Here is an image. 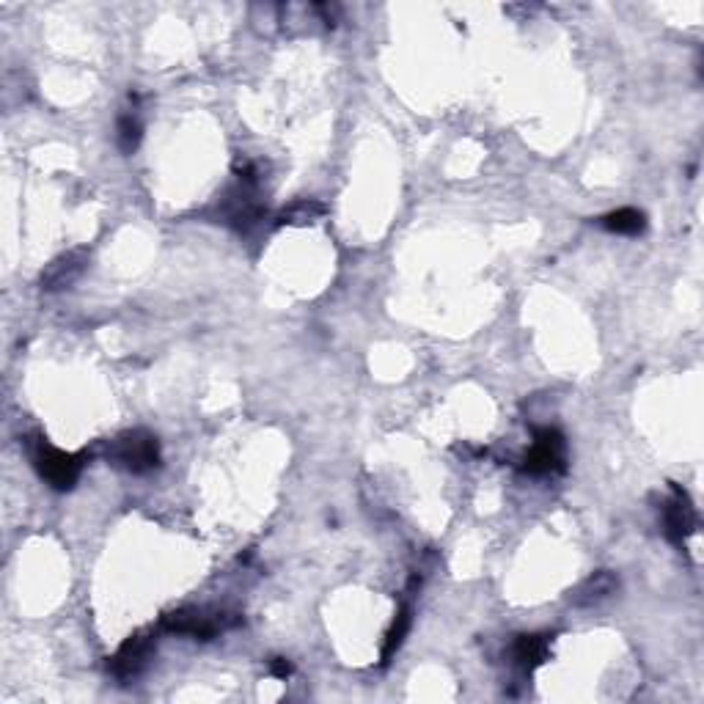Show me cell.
<instances>
[{"label": "cell", "instance_id": "8fae6325", "mask_svg": "<svg viewBox=\"0 0 704 704\" xmlns=\"http://www.w3.org/2000/svg\"><path fill=\"white\" fill-rule=\"evenodd\" d=\"M322 215H325V204H319L317 198H303V201H297L292 207H286L275 223H278V226H284V223L303 226V223H314V220H319Z\"/></svg>", "mask_w": 704, "mask_h": 704}, {"label": "cell", "instance_id": "8992f818", "mask_svg": "<svg viewBox=\"0 0 704 704\" xmlns=\"http://www.w3.org/2000/svg\"><path fill=\"white\" fill-rule=\"evenodd\" d=\"M671 498L663 504V531L674 545H685V539L696 531V509L691 498L680 490L677 484H671Z\"/></svg>", "mask_w": 704, "mask_h": 704}, {"label": "cell", "instance_id": "52a82bcc", "mask_svg": "<svg viewBox=\"0 0 704 704\" xmlns=\"http://www.w3.org/2000/svg\"><path fill=\"white\" fill-rule=\"evenodd\" d=\"M88 267V251L86 248H75V251L61 253L58 259L47 264V270L42 273V289L44 292H61L75 284L80 275L86 273Z\"/></svg>", "mask_w": 704, "mask_h": 704}, {"label": "cell", "instance_id": "277c9868", "mask_svg": "<svg viewBox=\"0 0 704 704\" xmlns=\"http://www.w3.org/2000/svg\"><path fill=\"white\" fill-rule=\"evenodd\" d=\"M231 622L223 614H209L204 608H179V611H171V614L163 616V627L165 633H176V636H190V638H201V641H209L215 638L218 633H223Z\"/></svg>", "mask_w": 704, "mask_h": 704}, {"label": "cell", "instance_id": "6da1fadb", "mask_svg": "<svg viewBox=\"0 0 704 704\" xmlns=\"http://www.w3.org/2000/svg\"><path fill=\"white\" fill-rule=\"evenodd\" d=\"M31 460L33 468L39 471L44 482L50 484L53 490H58V493H66L80 479L88 454H69V451L50 446L44 438H36L31 443Z\"/></svg>", "mask_w": 704, "mask_h": 704}, {"label": "cell", "instance_id": "9c48e42d", "mask_svg": "<svg viewBox=\"0 0 704 704\" xmlns=\"http://www.w3.org/2000/svg\"><path fill=\"white\" fill-rule=\"evenodd\" d=\"M550 652V636H520L515 641L512 649V658L520 669L531 674L534 669H539Z\"/></svg>", "mask_w": 704, "mask_h": 704}, {"label": "cell", "instance_id": "30bf717a", "mask_svg": "<svg viewBox=\"0 0 704 704\" xmlns=\"http://www.w3.org/2000/svg\"><path fill=\"white\" fill-rule=\"evenodd\" d=\"M600 226L611 234H625V237H636L641 231L647 229V215L641 209L622 207L616 212H608L600 218Z\"/></svg>", "mask_w": 704, "mask_h": 704}, {"label": "cell", "instance_id": "7a4b0ae2", "mask_svg": "<svg viewBox=\"0 0 704 704\" xmlns=\"http://www.w3.org/2000/svg\"><path fill=\"white\" fill-rule=\"evenodd\" d=\"M108 460L130 473H149L160 465V443L146 429H132L110 440Z\"/></svg>", "mask_w": 704, "mask_h": 704}, {"label": "cell", "instance_id": "7c38bea8", "mask_svg": "<svg viewBox=\"0 0 704 704\" xmlns=\"http://www.w3.org/2000/svg\"><path fill=\"white\" fill-rule=\"evenodd\" d=\"M410 625H413V611H410V605H402L399 614H396L394 625L388 630V636H385L383 663H388V660L394 658L396 649L402 647V641H405V636L410 633Z\"/></svg>", "mask_w": 704, "mask_h": 704}, {"label": "cell", "instance_id": "4fadbf2b", "mask_svg": "<svg viewBox=\"0 0 704 704\" xmlns=\"http://www.w3.org/2000/svg\"><path fill=\"white\" fill-rule=\"evenodd\" d=\"M141 135H143V127L141 121H138V116H132V113H124L119 119V124H116V143H119V149L124 154H132L135 149H138V143H141Z\"/></svg>", "mask_w": 704, "mask_h": 704}, {"label": "cell", "instance_id": "5bb4252c", "mask_svg": "<svg viewBox=\"0 0 704 704\" xmlns=\"http://www.w3.org/2000/svg\"><path fill=\"white\" fill-rule=\"evenodd\" d=\"M270 674H273V677H278V680H286V677L292 674V666H289L284 658H275L273 663H270Z\"/></svg>", "mask_w": 704, "mask_h": 704}, {"label": "cell", "instance_id": "ba28073f", "mask_svg": "<svg viewBox=\"0 0 704 704\" xmlns=\"http://www.w3.org/2000/svg\"><path fill=\"white\" fill-rule=\"evenodd\" d=\"M619 589V578H616L614 572L608 570H600L594 572L592 578H586V581L575 589V594H572V603L575 605H597L603 603V600H608L611 594Z\"/></svg>", "mask_w": 704, "mask_h": 704}, {"label": "cell", "instance_id": "5b68a950", "mask_svg": "<svg viewBox=\"0 0 704 704\" xmlns=\"http://www.w3.org/2000/svg\"><path fill=\"white\" fill-rule=\"evenodd\" d=\"M154 655V633H135L110 658V671L116 680H135Z\"/></svg>", "mask_w": 704, "mask_h": 704}, {"label": "cell", "instance_id": "3957f363", "mask_svg": "<svg viewBox=\"0 0 704 704\" xmlns=\"http://www.w3.org/2000/svg\"><path fill=\"white\" fill-rule=\"evenodd\" d=\"M523 471L531 476H548L561 473L564 465V435L556 427H542L534 432V446L523 457Z\"/></svg>", "mask_w": 704, "mask_h": 704}]
</instances>
